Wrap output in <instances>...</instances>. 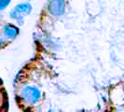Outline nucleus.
<instances>
[{"label": "nucleus", "instance_id": "f257e3e1", "mask_svg": "<svg viewBox=\"0 0 124 112\" xmlns=\"http://www.w3.org/2000/svg\"><path fill=\"white\" fill-rule=\"evenodd\" d=\"M41 98L42 93L37 86L27 85L21 91V99L26 106H35L41 100Z\"/></svg>", "mask_w": 124, "mask_h": 112}, {"label": "nucleus", "instance_id": "f03ea898", "mask_svg": "<svg viewBox=\"0 0 124 112\" xmlns=\"http://www.w3.org/2000/svg\"><path fill=\"white\" fill-rule=\"evenodd\" d=\"M32 10H33V7L30 3L28 2L20 3V4H17L9 11V17L11 20L17 22L20 25H23L24 22V18L31 14Z\"/></svg>", "mask_w": 124, "mask_h": 112}, {"label": "nucleus", "instance_id": "7ed1b4c3", "mask_svg": "<svg viewBox=\"0 0 124 112\" xmlns=\"http://www.w3.org/2000/svg\"><path fill=\"white\" fill-rule=\"evenodd\" d=\"M65 0H50L48 5V11L51 16L60 17L65 12Z\"/></svg>", "mask_w": 124, "mask_h": 112}, {"label": "nucleus", "instance_id": "20e7f679", "mask_svg": "<svg viewBox=\"0 0 124 112\" xmlns=\"http://www.w3.org/2000/svg\"><path fill=\"white\" fill-rule=\"evenodd\" d=\"M3 34L6 39L14 40L20 35V28L12 24H6L3 28Z\"/></svg>", "mask_w": 124, "mask_h": 112}, {"label": "nucleus", "instance_id": "39448f33", "mask_svg": "<svg viewBox=\"0 0 124 112\" xmlns=\"http://www.w3.org/2000/svg\"><path fill=\"white\" fill-rule=\"evenodd\" d=\"M11 3V0H0V11L5 10L9 4Z\"/></svg>", "mask_w": 124, "mask_h": 112}, {"label": "nucleus", "instance_id": "423d86ee", "mask_svg": "<svg viewBox=\"0 0 124 112\" xmlns=\"http://www.w3.org/2000/svg\"><path fill=\"white\" fill-rule=\"evenodd\" d=\"M6 37H3L1 34H0V49H2L5 45H6V40H5Z\"/></svg>", "mask_w": 124, "mask_h": 112}]
</instances>
